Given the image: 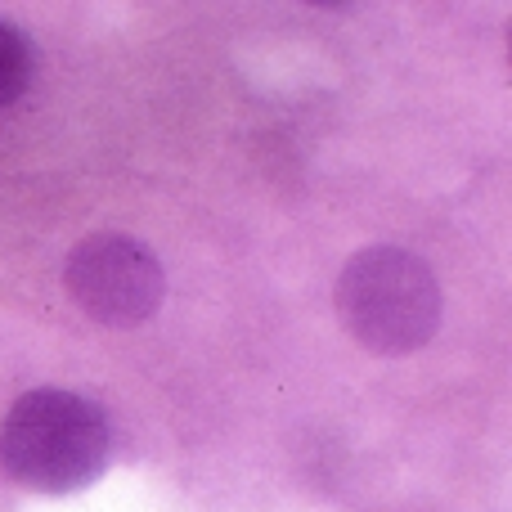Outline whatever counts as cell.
Here are the masks:
<instances>
[{"label": "cell", "mask_w": 512, "mask_h": 512, "mask_svg": "<svg viewBox=\"0 0 512 512\" xmlns=\"http://www.w3.org/2000/svg\"><path fill=\"white\" fill-rule=\"evenodd\" d=\"M72 301L108 328H135L158 315L167 279L158 256L126 234H90L63 265Z\"/></svg>", "instance_id": "cell-3"}, {"label": "cell", "mask_w": 512, "mask_h": 512, "mask_svg": "<svg viewBox=\"0 0 512 512\" xmlns=\"http://www.w3.org/2000/svg\"><path fill=\"white\" fill-rule=\"evenodd\" d=\"M337 315L360 346L409 355L441 324V283L405 248H364L337 274Z\"/></svg>", "instance_id": "cell-2"}, {"label": "cell", "mask_w": 512, "mask_h": 512, "mask_svg": "<svg viewBox=\"0 0 512 512\" xmlns=\"http://www.w3.org/2000/svg\"><path fill=\"white\" fill-rule=\"evenodd\" d=\"M108 418L77 391H27L0 423V472L41 495H68L104 472Z\"/></svg>", "instance_id": "cell-1"}, {"label": "cell", "mask_w": 512, "mask_h": 512, "mask_svg": "<svg viewBox=\"0 0 512 512\" xmlns=\"http://www.w3.org/2000/svg\"><path fill=\"white\" fill-rule=\"evenodd\" d=\"M32 77V50L9 23H0V108L14 104Z\"/></svg>", "instance_id": "cell-4"}]
</instances>
